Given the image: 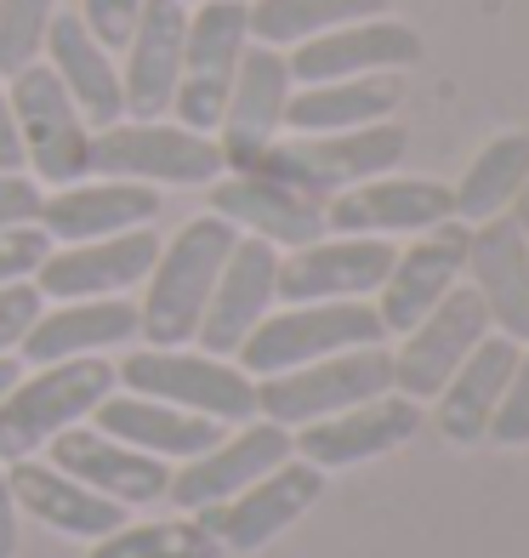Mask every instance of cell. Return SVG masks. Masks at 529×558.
I'll return each instance as SVG.
<instances>
[{"label":"cell","mask_w":529,"mask_h":558,"mask_svg":"<svg viewBox=\"0 0 529 558\" xmlns=\"http://www.w3.org/2000/svg\"><path fill=\"white\" fill-rule=\"evenodd\" d=\"M291 63L285 52H273V46H245L239 58V74H234V92L229 104H222V120H217V148H222V166L229 171H250L273 143L285 137V109H291Z\"/></svg>","instance_id":"cell-10"},{"label":"cell","mask_w":529,"mask_h":558,"mask_svg":"<svg viewBox=\"0 0 529 558\" xmlns=\"http://www.w3.org/2000/svg\"><path fill=\"white\" fill-rule=\"evenodd\" d=\"M222 166V148L206 132H188L176 120H114L91 132V177L148 189H211Z\"/></svg>","instance_id":"cell-5"},{"label":"cell","mask_w":529,"mask_h":558,"mask_svg":"<svg viewBox=\"0 0 529 558\" xmlns=\"http://www.w3.org/2000/svg\"><path fill=\"white\" fill-rule=\"evenodd\" d=\"M490 337V314L472 286H456L427 319H416L405 342L393 348V393L405 399H439V388L462 371V360Z\"/></svg>","instance_id":"cell-11"},{"label":"cell","mask_w":529,"mask_h":558,"mask_svg":"<svg viewBox=\"0 0 529 558\" xmlns=\"http://www.w3.org/2000/svg\"><path fill=\"white\" fill-rule=\"evenodd\" d=\"M319 496H324V473L313 462H302V456H291V462H280L273 473H262L257 485H245L234 501L206 507V513H194V519L222 542V553H257L273 536H285Z\"/></svg>","instance_id":"cell-15"},{"label":"cell","mask_w":529,"mask_h":558,"mask_svg":"<svg viewBox=\"0 0 529 558\" xmlns=\"http://www.w3.org/2000/svg\"><path fill=\"white\" fill-rule=\"evenodd\" d=\"M183 7H199V0H183Z\"/></svg>","instance_id":"cell-45"},{"label":"cell","mask_w":529,"mask_h":558,"mask_svg":"<svg viewBox=\"0 0 529 558\" xmlns=\"http://www.w3.org/2000/svg\"><path fill=\"white\" fill-rule=\"evenodd\" d=\"M467 286L490 314V331L529 342V240L513 217L467 228Z\"/></svg>","instance_id":"cell-25"},{"label":"cell","mask_w":529,"mask_h":558,"mask_svg":"<svg viewBox=\"0 0 529 558\" xmlns=\"http://www.w3.org/2000/svg\"><path fill=\"white\" fill-rule=\"evenodd\" d=\"M40 63L63 81V92L74 97V109L86 114L91 132H103V125L125 120L120 63H114L109 46H103V40H97V35L86 29V23H81V12L58 7L52 29H46V52H40Z\"/></svg>","instance_id":"cell-27"},{"label":"cell","mask_w":529,"mask_h":558,"mask_svg":"<svg viewBox=\"0 0 529 558\" xmlns=\"http://www.w3.org/2000/svg\"><path fill=\"white\" fill-rule=\"evenodd\" d=\"M81 23L109 46V52H125V40H132L137 17H143V0H81Z\"/></svg>","instance_id":"cell-38"},{"label":"cell","mask_w":529,"mask_h":558,"mask_svg":"<svg viewBox=\"0 0 529 558\" xmlns=\"http://www.w3.org/2000/svg\"><path fill=\"white\" fill-rule=\"evenodd\" d=\"M17 501H12V485H7V462H0V558H17Z\"/></svg>","instance_id":"cell-42"},{"label":"cell","mask_w":529,"mask_h":558,"mask_svg":"<svg viewBox=\"0 0 529 558\" xmlns=\"http://www.w3.org/2000/svg\"><path fill=\"white\" fill-rule=\"evenodd\" d=\"M234 240L239 234L222 217H194L160 245L143 279L148 296L137 302V337H148V348H188L199 337V319H206V302Z\"/></svg>","instance_id":"cell-1"},{"label":"cell","mask_w":529,"mask_h":558,"mask_svg":"<svg viewBox=\"0 0 529 558\" xmlns=\"http://www.w3.org/2000/svg\"><path fill=\"white\" fill-rule=\"evenodd\" d=\"M109 360H58L35 365V376H17L12 393L0 399V462H29L69 427L91 422V411L114 393Z\"/></svg>","instance_id":"cell-2"},{"label":"cell","mask_w":529,"mask_h":558,"mask_svg":"<svg viewBox=\"0 0 529 558\" xmlns=\"http://www.w3.org/2000/svg\"><path fill=\"white\" fill-rule=\"evenodd\" d=\"M40 199H46V189L29 171H0V228L40 222Z\"/></svg>","instance_id":"cell-40"},{"label":"cell","mask_w":529,"mask_h":558,"mask_svg":"<svg viewBox=\"0 0 529 558\" xmlns=\"http://www.w3.org/2000/svg\"><path fill=\"white\" fill-rule=\"evenodd\" d=\"M405 104L398 74H359V81H324V86H296L285 109L291 137H324V132H359V125L387 120Z\"/></svg>","instance_id":"cell-31"},{"label":"cell","mask_w":529,"mask_h":558,"mask_svg":"<svg viewBox=\"0 0 529 558\" xmlns=\"http://www.w3.org/2000/svg\"><path fill=\"white\" fill-rule=\"evenodd\" d=\"M387 240L319 234L313 245L280 251V302H370L393 268Z\"/></svg>","instance_id":"cell-17"},{"label":"cell","mask_w":529,"mask_h":558,"mask_svg":"<svg viewBox=\"0 0 529 558\" xmlns=\"http://www.w3.org/2000/svg\"><path fill=\"white\" fill-rule=\"evenodd\" d=\"M273 302H280V251H273L268 240L239 234L229 263H222V274H217V291L206 302V319H199L194 348L217 353V360H234L239 342L273 314Z\"/></svg>","instance_id":"cell-21"},{"label":"cell","mask_w":529,"mask_h":558,"mask_svg":"<svg viewBox=\"0 0 529 558\" xmlns=\"http://www.w3.org/2000/svg\"><path fill=\"white\" fill-rule=\"evenodd\" d=\"M0 171H23V143H17V120H12L7 81H0Z\"/></svg>","instance_id":"cell-41"},{"label":"cell","mask_w":529,"mask_h":558,"mask_svg":"<svg viewBox=\"0 0 529 558\" xmlns=\"http://www.w3.org/2000/svg\"><path fill=\"white\" fill-rule=\"evenodd\" d=\"M155 217H160V189L120 183V177H81V183L52 189L40 199V228L52 245L132 234V228H155Z\"/></svg>","instance_id":"cell-23"},{"label":"cell","mask_w":529,"mask_h":558,"mask_svg":"<svg viewBox=\"0 0 529 558\" xmlns=\"http://www.w3.org/2000/svg\"><path fill=\"white\" fill-rule=\"evenodd\" d=\"M245 12H250V40L273 46V52H291V46L313 40L324 29L382 17L387 0H245Z\"/></svg>","instance_id":"cell-33"},{"label":"cell","mask_w":529,"mask_h":558,"mask_svg":"<svg viewBox=\"0 0 529 558\" xmlns=\"http://www.w3.org/2000/svg\"><path fill=\"white\" fill-rule=\"evenodd\" d=\"M211 217H222L234 234L268 240L273 251L313 245L324 234V199L302 194L268 171H222L211 183Z\"/></svg>","instance_id":"cell-18"},{"label":"cell","mask_w":529,"mask_h":558,"mask_svg":"<svg viewBox=\"0 0 529 558\" xmlns=\"http://www.w3.org/2000/svg\"><path fill=\"white\" fill-rule=\"evenodd\" d=\"M410 148V132L393 120H376L359 125V132H324V137H280L268 155L250 166V171H268L280 183L313 194V199H336L347 189L370 183V177H387Z\"/></svg>","instance_id":"cell-6"},{"label":"cell","mask_w":529,"mask_h":558,"mask_svg":"<svg viewBox=\"0 0 529 558\" xmlns=\"http://www.w3.org/2000/svg\"><path fill=\"white\" fill-rule=\"evenodd\" d=\"M467 279V222H439L416 234L405 251H393V268L376 291V319L387 337H405Z\"/></svg>","instance_id":"cell-13"},{"label":"cell","mask_w":529,"mask_h":558,"mask_svg":"<svg viewBox=\"0 0 529 558\" xmlns=\"http://www.w3.org/2000/svg\"><path fill=\"white\" fill-rule=\"evenodd\" d=\"M137 337L132 296H91V302H46L29 337L17 342V360L58 365V360H103L109 348Z\"/></svg>","instance_id":"cell-26"},{"label":"cell","mask_w":529,"mask_h":558,"mask_svg":"<svg viewBox=\"0 0 529 558\" xmlns=\"http://www.w3.org/2000/svg\"><path fill=\"white\" fill-rule=\"evenodd\" d=\"M91 558H222V542L188 513V519L120 524L114 536L91 542Z\"/></svg>","instance_id":"cell-34"},{"label":"cell","mask_w":529,"mask_h":558,"mask_svg":"<svg viewBox=\"0 0 529 558\" xmlns=\"http://www.w3.org/2000/svg\"><path fill=\"white\" fill-rule=\"evenodd\" d=\"M439 222H456V194L433 177H370V183L324 199V234H365V240H393V234H427Z\"/></svg>","instance_id":"cell-14"},{"label":"cell","mask_w":529,"mask_h":558,"mask_svg":"<svg viewBox=\"0 0 529 558\" xmlns=\"http://www.w3.org/2000/svg\"><path fill=\"white\" fill-rule=\"evenodd\" d=\"M382 393H393V353L376 342V348H347V353H331V360L296 365L285 376H262L257 416L273 427H308Z\"/></svg>","instance_id":"cell-7"},{"label":"cell","mask_w":529,"mask_h":558,"mask_svg":"<svg viewBox=\"0 0 529 558\" xmlns=\"http://www.w3.org/2000/svg\"><path fill=\"white\" fill-rule=\"evenodd\" d=\"M376 342H387L376 302H285L239 342L234 365L250 383H262V376H285L296 365L331 360V353L347 348H376Z\"/></svg>","instance_id":"cell-4"},{"label":"cell","mask_w":529,"mask_h":558,"mask_svg":"<svg viewBox=\"0 0 529 558\" xmlns=\"http://www.w3.org/2000/svg\"><path fill=\"white\" fill-rule=\"evenodd\" d=\"M490 445L513 450V445H529V342L518 348V365H513V383L495 404V422H490Z\"/></svg>","instance_id":"cell-36"},{"label":"cell","mask_w":529,"mask_h":558,"mask_svg":"<svg viewBox=\"0 0 529 558\" xmlns=\"http://www.w3.org/2000/svg\"><path fill=\"white\" fill-rule=\"evenodd\" d=\"M250 46V12L245 0H199L188 7V40H183V74H176L171 114L188 132H217L222 104L234 92L239 58Z\"/></svg>","instance_id":"cell-9"},{"label":"cell","mask_w":529,"mask_h":558,"mask_svg":"<svg viewBox=\"0 0 529 558\" xmlns=\"http://www.w3.org/2000/svg\"><path fill=\"white\" fill-rule=\"evenodd\" d=\"M91 427L120 439V445H132V450H143V456H160V462H194V456H206L222 434H229V427H217L206 416H188V411H176V404L125 393V388H114L103 404H97Z\"/></svg>","instance_id":"cell-28"},{"label":"cell","mask_w":529,"mask_h":558,"mask_svg":"<svg viewBox=\"0 0 529 558\" xmlns=\"http://www.w3.org/2000/svg\"><path fill=\"white\" fill-rule=\"evenodd\" d=\"M52 17H58V0H0V81L40 63Z\"/></svg>","instance_id":"cell-35"},{"label":"cell","mask_w":529,"mask_h":558,"mask_svg":"<svg viewBox=\"0 0 529 558\" xmlns=\"http://www.w3.org/2000/svg\"><path fill=\"white\" fill-rule=\"evenodd\" d=\"M421 434V404L405 393H382V399H365L353 411H336L324 422L296 427V456L313 462L319 473H342V468H359L376 462V456H393L398 445H410Z\"/></svg>","instance_id":"cell-20"},{"label":"cell","mask_w":529,"mask_h":558,"mask_svg":"<svg viewBox=\"0 0 529 558\" xmlns=\"http://www.w3.org/2000/svg\"><path fill=\"white\" fill-rule=\"evenodd\" d=\"M7 485H12V501L17 513L40 519L46 530H58V536H74V542H103L125 524V507H114L109 496L86 490L81 478L58 473L52 462H12L7 468Z\"/></svg>","instance_id":"cell-29"},{"label":"cell","mask_w":529,"mask_h":558,"mask_svg":"<svg viewBox=\"0 0 529 558\" xmlns=\"http://www.w3.org/2000/svg\"><path fill=\"white\" fill-rule=\"evenodd\" d=\"M518 348H524V342L490 331V337L462 360V371L439 388V399H433V422H439V434H444L450 445H478V439L490 434L495 404H501V393H507V383H513Z\"/></svg>","instance_id":"cell-30"},{"label":"cell","mask_w":529,"mask_h":558,"mask_svg":"<svg viewBox=\"0 0 529 558\" xmlns=\"http://www.w3.org/2000/svg\"><path fill=\"white\" fill-rule=\"evenodd\" d=\"M46 240L40 222H23V228H0V286H23V279H35V268L46 263Z\"/></svg>","instance_id":"cell-37"},{"label":"cell","mask_w":529,"mask_h":558,"mask_svg":"<svg viewBox=\"0 0 529 558\" xmlns=\"http://www.w3.org/2000/svg\"><path fill=\"white\" fill-rule=\"evenodd\" d=\"M46 450H52L58 473L81 478L86 490L109 496L114 507H155L171 490V468L160 456H143L132 445L97 434V427H69V434H58Z\"/></svg>","instance_id":"cell-24"},{"label":"cell","mask_w":529,"mask_h":558,"mask_svg":"<svg viewBox=\"0 0 529 558\" xmlns=\"http://www.w3.org/2000/svg\"><path fill=\"white\" fill-rule=\"evenodd\" d=\"M17 376H23V360H17V353H7V360H0V399L12 393V383H17Z\"/></svg>","instance_id":"cell-44"},{"label":"cell","mask_w":529,"mask_h":558,"mask_svg":"<svg viewBox=\"0 0 529 558\" xmlns=\"http://www.w3.org/2000/svg\"><path fill=\"white\" fill-rule=\"evenodd\" d=\"M529 177V132H501L472 155V166L462 171V183L450 189L456 194V222L478 228L513 211V199Z\"/></svg>","instance_id":"cell-32"},{"label":"cell","mask_w":529,"mask_h":558,"mask_svg":"<svg viewBox=\"0 0 529 558\" xmlns=\"http://www.w3.org/2000/svg\"><path fill=\"white\" fill-rule=\"evenodd\" d=\"M46 296L35 291V279H23V286H0V360L17 353V342L29 337V325L40 319Z\"/></svg>","instance_id":"cell-39"},{"label":"cell","mask_w":529,"mask_h":558,"mask_svg":"<svg viewBox=\"0 0 529 558\" xmlns=\"http://www.w3.org/2000/svg\"><path fill=\"white\" fill-rule=\"evenodd\" d=\"M114 383L125 393H143V399H160L176 404L188 416H206L217 427H239L257 416V383L234 365V360H217L206 348H137L114 365Z\"/></svg>","instance_id":"cell-3"},{"label":"cell","mask_w":529,"mask_h":558,"mask_svg":"<svg viewBox=\"0 0 529 558\" xmlns=\"http://www.w3.org/2000/svg\"><path fill=\"white\" fill-rule=\"evenodd\" d=\"M12 120H17V143H23V171L35 183L69 189L91 177V125L74 109V97L46 63H29L12 74Z\"/></svg>","instance_id":"cell-8"},{"label":"cell","mask_w":529,"mask_h":558,"mask_svg":"<svg viewBox=\"0 0 529 558\" xmlns=\"http://www.w3.org/2000/svg\"><path fill=\"white\" fill-rule=\"evenodd\" d=\"M291 456H296L291 427H273L262 416H250L234 434H222L206 456H194V462L176 468L165 501H176L183 513H206V507L234 501L245 485H257L262 473H273L280 462H291Z\"/></svg>","instance_id":"cell-12"},{"label":"cell","mask_w":529,"mask_h":558,"mask_svg":"<svg viewBox=\"0 0 529 558\" xmlns=\"http://www.w3.org/2000/svg\"><path fill=\"white\" fill-rule=\"evenodd\" d=\"M296 86H324V81H359V74H398L421 63V35L398 17H359L342 29H324L285 52Z\"/></svg>","instance_id":"cell-16"},{"label":"cell","mask_w":529,"mask_h":558,"mask_svg":"<svg viewBox=\"0 0 529 558\" xmlns=\"http://www.w3.org/2000/svg\"><path fill=\"white\" fill-rule=\"evenodd\" d=\"M183 40H188V7L183 0H143V17L120 52V92L125 120H165L183 74Z\"/></svg>","instance_id":"cell-22"},{"label":"cell","mask_w":529,"mask_h":558,"mask_svg":"<svg viewBox=\"0 0 529 558\" xmlns=\"http://www.w3.org/2000/svg\"><path fill=\"white\" fill-rule=\"evenodd\" d=\"M513 222H518V234L529 240V177H524V189H518V199H513V211H507Z\"/></svg>","instance_id":"cell-43"},{"label":"cell","mask_w":529,"mask_h":558,"mask_svg":"<svg viewBox=\"0 0 529 558\" xmlns=\"http://www.w3.org/2000/svg\"><path fill=\"white\" fill-rule=\"evenodd\" d=\"M155 257H160L155 228H132V234H109V240H86V245H52L46 263L35 268V291L46 302L125 296L148 279Z\"/></svg>","instance_id":"cell-19"}]
</instances>
